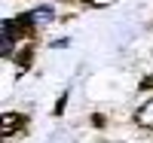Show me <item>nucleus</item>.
I'll use <instances>...</instances> for the list:
<instances>
[{
  "label": "nucleus",
  "instance_id": "1",
  "mask_svg": "<svg viewBox=\"0 0 153 143\" xmlns=\"http://www.w3.org/2000/svg\"><path fill=\"white\" fill-rule=\"evenodd\" d=\"M28 116L25 113H3V140H9V137H16V134H25V128H28Z\"/></svg>",
  "mask_w": 153,
  "mask_h": 143
},
{
  "label": "nucleus",
  "instance_id": "2",
  "mask_svg": "<svg viewBox=\"0 0 153 143\" xmlns=\"http://www.w3.org/2000/svg\"><path fill=\"white\" fill-rule=\"evenodd\" d=\"M34 52H37V40H28L16 55H12V61L19 64V70H28L31 67V61H34Z\"/></svg>",
  "mask_w": 153,
  "mask_h": 143
},
{
  "label": "nucleus",
  "instance_id": "3",
  "mask_svg": "<svg viewBox=\"0 0 153 143\" xmlns=\"http://www.w3.org/2000/svg\"><path fill=\"white\" fill-rule=\"evenodd\" d=\"M135 125L147 128V131H153V98H147L141 107L135 110Z\"/></svg>",
  "mask_w": 153,
  "mask_h": 143
},
{
  "label": "nucleus",
  "instance_id": "4",
  "mask_svg": "<svg viewBox=\"0 0 153 143\" xmlns=\"http://www.w3.org/2000/svg\"><path fill=\"white\" fill-rule=\"evenodd\" d=\"M65 107H68V92H61V98H58V103H55V116H61V113H65Z\"/></svg>",
  "mask_w": 153,
  "mask_h": 143
},
{
  "label": "nucleus",
  "instance_id": "5",
  "mask_svg": "<svg viewBox=\"0 0 153 143\" xmlns=\"http://www.w3.org/2000/svg\"><path fill=\"white\" fill-rule=\"evenodd\" d=\"M104 122H107V119H104L101 113H95V116H92V125H95V128H104Z\"/></svg>",
  "mask_w": 153,
  "mask_h": 143
},
{
  "label": "nucleus",
  "instance_id": "6",
  "mask_svg": "<svg viewBox=\"0 0 153 143\" xmlns=\"http://www.w3.org/2000/svg\"><path fill=\"white\" fill-rule=\"evenodd\" d=\"M83 3H92V6H107V3H113V0H83Z\"/></svg>",
  "mask_w": 153,
  "mask_h": 143
},
{
  "label": "nucleus",
  "instance_id": "7",
  "mask_svg": "<svg viewBox=\"0 0 153 143\" xmlns=\"http://www.w3.org/2000/svg\"><path fill=\"white\" fill-rule=\"evenodd\" d=\"M141 88H153V76H147V79L141 82Z\"/></svg>",
  "mask_w": 153,
  "mask_h": 143
}]
</instances>
